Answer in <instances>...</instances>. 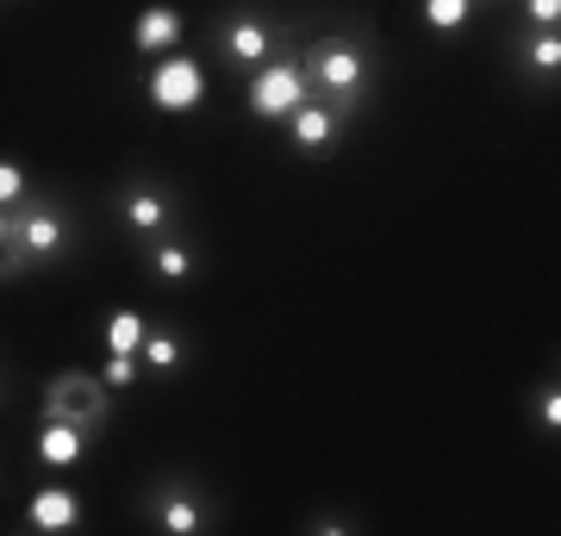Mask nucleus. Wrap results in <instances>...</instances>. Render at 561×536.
<instances>
[{"label": "nucleus", "instance_id": "13", "mask_svg": "<svg viewBox=\"0 0 561 536\" xmlns=\"http://www.w3.org/2000/svg\"><path fill=\"white\" fill-rule=\"evenodd\" d=\"M138 362H144L157 380H175L181 368H187V338H181L175 324L150 318V324H144V343H138Z\"/></svg>", "mask_w": 561, "mask_h": 536}, {"label": "nucleus", "instance_id": "1", "mask_svg": "<svg viewBox=\"0 0 561 536\" xmlns=\"http://www.w3.org/2000/svg\"><path fill=\"white\" fill-rule=\"evenodd\" d=\"M300 69H306V88L312 100L337 106L343 119H356L368 100L381 94V76H387V57L375 50L368 32H324L300 50Z\"/></svg>", "mask_w": 561, "mask_h": 536}, {"label": "nucleus", "instance_id": "9", "mask_svg": "<svg viewBox=\"0 0 561 536\" xmlns=\"http://www.w3.org/2000/svg\"><path fill=\"white\" fill-rule=\"evenodd\" d=\"M280 125H287V144H294L300 157H312V162H324L343 144V132H350V119H343L337 106H324V100H300Z\"/></svg>", "mask_w": 561, "mask_h": 536}, {"label": "nucleus", "instance_id": "7", "mask_svg": "<svg viewBox=\"0 0 561 536\" xmlns=\"http://www.w3.org/2000/svg\"><path fill=\"white\" fill-rule=\"evenodd\" d=\"M44 418L81 424V431L94 437V431H106V418H113V387H106L101 375L62 368V375H50V387H44Z\"/></svg>", "mask_w": 561, "mask_h": 536}, {"label": "nucleus", "instance_id": "19", "mask_svg": "<svg viewBox=\"0 0 561 536\" xmlns=\"http://www.w3.org/2000/svg\"><path fill=\"white\" fill-rule=\"evenodd\" d=\"M518 25H542V32H561V0H518Z\"/></svg>", "mask_w": 561, "mask_h": 536}, {"label": "nucleus", "instance_id": "20", "mask_svg": "<svg viewBox=\"0 0 561 536\" xmlns=\"http://www.w3.org/2000/svg\"><path fill=\"white\" fill-rule=\"evenodd\" d=\"M144 324H150V318H138V312H119L113 324H106V338H113V350H138V343H144Z\"/></svg>", "mask_w": 561, "mask_h": 536}, {"label": "nucleus", "instance_id": "2", "mask_svg": "<svg viewBox=\"0 0 561 536\" xmlns=\"http://www.w3.org/2000/svg\"><path fill=\"white\" fill-rule=\"evenodd\" d=\"M287 44H294V25L280 20V13H268L262 0H231L219 20H213V57H219L225 69H238V76L262 69V62L275 57V50H287Z\"/></svg>", "mask_w": 561, "mask_h": 536}, {"label": "nucleus", "instance_id": "12", "mask_svg": "<svg viewBox=\"0 0 561 536\" xmlns=\"http://www.w3.org/2000/svg\"><path fill=\"white\" fill-rule=\"evenodd\" d=\"M181 38H187V13L169 7V0L144 7L131 20V50H144V57H169V50H181Z\"/></svg>", "mask_w": 561, "mask_h": 536}, {"label": "nucleus", "instance_id": "6", "mask_svg": "<svg viewBox=\"0 0 561 536\" xmlns=\"http://www.w3.org/2000/svg\"><path fill=\"white\" fill-rule=\"evenodd\" d=\"M144 517H150L157 536H201V531H213V499H206L201 480L169 475L144 493Z\"/></svg>", "mask_w": 561, "mask_h": 536}, {"label": "nucleus", "instance_id": "4", "mask_svg": "<svg viewBox=\"0 0 561 536\" xmlns=\"http://www.w3.org/2000/svg\"><path fill=\"white\" fill-rule=\"evenodd\" d=\"M300 100H312L306 69H300V44L275 50L262 69H250V76H243V113H250L256 125H280L294 106H300Z\"/></svg>", "mask_w": 561, "mask_h": 536}, {"label": "nucleus", "instance_id": "22", "mask_svg": "<svg viewBox=\"0 0 561 536\" xmlns=\"http://www.w3.org/2000/svg\"><path fill=\"white\" fill-rule=\"evenodd\" d=\"M0 394H7V375H0Z\"/></svg>", "mask_w": 561, "mask_h": 536}, {"label": "nucleus", "instance_id": "5", "mask_svg": "<svg viewBox=\"0 0 561 536\" xmlns=\"http://www.w3.org/2000/svg\"><path fill=\"white\" fill-rule=\"evenodd\" d=\"M113 219L125 225V238H162V231H181V219H187V206H181V194L169 187V181H150V175H131L113 194Z\"/></svg>", "mask_w": 561, "mask_h": 536}, {"label": "nucleus", "instance_id": "8", "mask_svg": "<svg viewBox=\"0 0 561 536\" xmlns=\"http://www.w3.org/2000/svg\"><path fill=\"white\" fill-rule=\"evenodd\" d=\"M505 57H512V76H518L524 88H537V94H556L561 88V32L518 25L512 44H505Z\"/></svg>", "mask_w": 561, "mask_h": 536}, {"label": "nucleus", "instance_id": "21", "mask_svg": "<svg viewBox=\"0 0 561 536\" xmlns=\"http://www.w3.org/2000/svg\"><path fill=\"white\" fill-rule=\"evenodd\" d=\"M25 194H32L25 169H20V162H7V157H0V206H20Z\"/></svg>", "mask_w": 561, "mask_h": 536}, {"label": "nucleus", "instance_id": "18", "mask_svg": "<svg viewBox=\"0 0 561 536\" xmlns=\"http://www.w3.org/2000/svg\"><path fill=\"white\" fill-rule=\"evenodd\" d=\"M138 375H144V362H138V350H113V356H106V387H113V394H125V387H138Z\"/></svg>", "mask_w": 561, "mask_h": 536}, {"label": "nucleus", "instance_id": "14", "mask_svg": "<svg viewBox=\"0 0 561 536\" xmlns=\"http://www.w3.org/2000/svg\"><path fill=\"white\" fill-rule=\"evenodd\" d=\"M32 456L44 461V468H76L81 456H88V431L81 424H62V418H44V431H38V449Z\"/></svg>", "mask_w": 561, "mask_h": 536}, {"label": "nucleus", "instance_id": "3", "mask_svg": "<svg viewBox=\"0 0 561 536\" xmlns=\"http://www.w3.org/2000/svg\"><path fill=\"white\" fill-rule=\"evenodd\" d=\"M13 238H20L25 269H50V262H62L81 243L76 206H69L62 194H50V187H44V194L32 187V194L13 206Z\"/></svg>", "mask_w": 561, "mask_h": 536}, {"label": "nucleus", "instance_id": "10", "mask_svg": "<svg viewBox=\"0 0 561 536\" xmlns=\"http://www.w3.org/2000/svg\"><path fill=\"white\" fill-rule=\"evenodd\" d=\"M32 536H76L81 531V493L76 487H38L20 517Z\"/></svg>", "mask_w": 561, "mask_h": 536}, {"label": "nucleus", "instance_id": "11", "mask_svg": "<svg viewBox=\"0 0 561 536\" xmlns=\"http://www.w3.org/2000/svg\"><path fill=\"white\" fill-rule=\"evenodd\" d=\"M138 250H144L150 281H162V287H187V281L201 275V250L187 243V231H162V238L138 243Z\"/></svg>", "mask_w": 561, "mask_h": 536}, {"label": "nucleus", "instance_id": "17", "mask_svg": "<svg viewBox=\"0 0 561 536\" xmlns=\"http://www.w3.org/2000/svg\"><path fill=\"white\" fill-rule=\"evenodd\" d=\"M25 275V256H20V238H13V206H0V281H20Z\"/></svg>", "mask_w": 561, "mask_h": 536}, {"label": "nucleus", "instance_id": "15", "mask_svg": "<svg viewBox=\"0 0 561 536\" xmlns=\"http://www.w3.org/2000/svg\"><path fill=\"white\" fill-rule=\"evenodd\" d=\"M474 7H481V0H419L424 25H431L437 38H456V32H468V20H474Z\"/></svg>", "mask_w": 561, "mask_h": 536}, {"label": "nucleus", "instance_id": "16", "mask_svg": "<svg viewBox=\"0 0 561 536\" xmlns=\"http://www.w3.org/2000/svg\"><path fill=\"white\" fill-rule=\"evenodd\" d=\"M524 412H530V424H537L542 437H556V431H561V387H556V375L530 387V399H524Z\"/></svg>", "mask_w": 561, "mask_h": 536}]
</instances>
